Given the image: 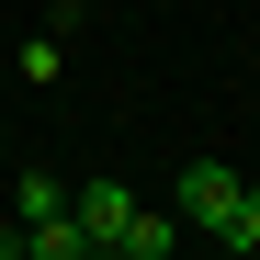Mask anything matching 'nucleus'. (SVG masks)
Listing matches in <instances>:
<instances>
[{"instance_id": "nucleus-5", "label": "nucleus", "mask_w": 260, "mask_h": 260, "mask_svg": "<svg viewBox=\"0 0 260 260\" xmlns=\"http://www.w3.org/2000/svg\"><path fill=\"white\" fill-rule=\"evenodd\" d=\"M12 204H23V226H34V215H68V181H46V170H23V192H12Z\"/></svg>"}, {"instance_id": "nucleus-2", "label": "nucleus", "mask_w": 260, "mask_h": 260, "mask_svg": "<svg viewBox=\"0 0 260 260\" xmlns=\"http://www.w3.org/2000/svg\"><path fill=\"white\" fill-rule=\"evenodd\" d=\"M23 249H34V260H113L91 226H79V215H34V226H23Z\"/></svg>"}, {"instance_id": "nucleus-7", "label": "nucleus", "mask_w": 260, "mask_h": 260, "mask_svg": "<svg viewBox=\"0 0 260 260\" xmlns=\"http://www.w3.org/2000/svg\"><path fill=\"white\" fill-rule=\"evenodd\" d=\"M0 260H34V249H23V226H0Z\"/></svg>"}, {"instance_id": "nucleus-4", "label": "nucleus", "mask_w": 260, "mask_h": 260, "mask_svg": "<svg viewBox=\"0 0 260 260\" xmlns=\"http://www.w3.org/2000/svg\"><path fill=\"white\" fill-rule=\"evenodd\" d=\"M170 249H181V215H158V204H136L113 238V260H170Z\"/></svg>"}, {"instance_id": "nucleus-1", "label": "nucleus", "mask_w": 260, "mask_h": 260, "mask_svg": "<svg viewBox=\"0 0 260 260\" xmlns=\"http://www.w3.org/2000/svg\"><path fill=\"white\" fill-rule=\"evenodd\" d=\"M170 215H181V226H204V238H226V215H238V170H226V158H192L181 192H170Z\"/></svg>"}, {"instance_id": "nucleus-6", "label": "nucleus", "mask_w": 260, "mask_h": 260, "mask_svg": "<svg viewBox=\"0 0 260 260\" xmlns=\"http://www.w3.org/2000/svg\"><path fill=\"white\" fill-rule=\"evenodd\" d=\"M226 249H260V181H238V215H226Z\"/></svg>"}, {"instance_id": "nucleus-3", "label": "nucleus", "mask_w": 260, "mask_h": 260, "mask_svg": "<svg viewBox=\"0 0 260 260\" xmlns=\"http://www.w3.org/2000/svg\"><path fill=\"white\" fill-rule=\"evenodd\" d=\"M68 215L113 249V238H124V215H136V192H124V181H79V192H68Z\"/></svg>"}]
</instances>
